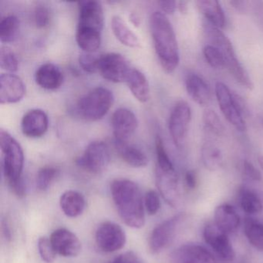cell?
Returning a JSON list of instances; mask_svg holds the SVG:
<instances>
[{"instance_id":"1","label":"cell","mask_w":263,"mask_h":263,"mask_svg":"<svg viewBox=\"0 0 263 263\" xmlns=\"http://www.w3.org/2000/svg\"><path fill=\"white\" fill-rule=\"evenodd\" d=\"M110 193L122 221L134 229L142 228L145 224V207L138 184L124 178L114 180L110 184Z\"/></svg>"},{"instance_id":"2","label":"cell","mask_w":263,"mask_h":263,"mask_svg":"<svg viewBox=\"0 0 263 263\" xmlns=\"http://www.w3.org/2000/svg\"><path fill=\"white\" fill-rule=\"evenodd\" d=\"M150 30L163 70L167 73H173L180 62L179 47L173 27L162 12L156 11L152 15Z\"/></svg>"},{"instance_id":"3","label":"cell","mask_w":263,"mask_h":263,"mask_svg":"<svg viewBox=\"0 0 263 263\" xmlns=\"http://www.w3.org/2000/svg\"><path fill=\"white\" fill-rule=\"evenodd\" d=\"M0 147L4 178L12 192L23 198L26 195V184L23 178L24 154L20 143L4 129L0 132Z\"/></svg>"},{"instance_id":"4","label":"cell","mask_w":263,"mask_h":263,"mask_svg":"<svg viewBox=\"0 0 263 263\" xmlns=\"http://www.w3.org/2000/svg\"><path fill=\"white\" fill-rule=\"evenodd\" d=\"M204 32L210 41L211 45L220 50L226 61V68L229 70L235 81L248 90L254 88V84L249 73L241 64L235 51L230 40L220 29L211 25L209 23L204 24Z\"/></svg>"},{"instance_id":"5","label":"cell","mask_w":263,"mask_h":263,"mask_svg":"<svg viewBox=\"0 0 263 263\" xmlns=\"http://www.w3.org/2000/svg\"><path fill=\"white\" fill-rule=\"evenodd\" d=\"M114 101L115 97L110 90L95 87L80 98L77 104V113L85 121H99L107 115Z\"/></svg>"},{"instance_id":"6","label":"cell","mask_w":263,"mask_h":263,"mask_svg":"<svg viewBox=\"0 0 263 263\" xmlns=\"http://www.w3.org/2000/svg\"><path fill=\"white\" fill-rule=\"evenodd\" d=\"M215 96L219 105L220 110L228 121L238 132H246V120L238 109L235 93L222 82L215 84Z\"/></svg>"},{"instance_id":"7","label":"cell","mask_w":263,"mask_h":263,"mask_svg":"<svg viewBox=\"0 0 263 263\" xmlns=\"http://www.w3.org/2000/svg\"><path fill=\"white\" fill-rule=\"evenodd\" d=\"M192 121V109L189 103L179 101L175 104L169 118L168 129L174 144L178 148L184 147Z\"/></svg>"},{"instance_id":"8","label":"cell","mask_w":263,"mask_h":263,"mask_svg":"<svg viewBox=\"0 0 263 263\" xmlns=\"http://www.w3.org/2000/svg\"><path fill=\"white\" fill-rule=\"evenodd\" d=\"M108 146L103 141H93L88 144L82 156L76 160L78 167L92 174L104 172L110 163Z\"/></svg>"},{"instance_id":"9","label":"cell","mask_w":263,"mask_h":263,"mask_svg":"<svg viewBox=\"0 0 263 263\" xmlns=\"http://www.w3.org/2000/svg\"><path fill=\"white\" fill-rule=\"evenodd\" d=\"M204 241L217 255V259L223 263H230L235 257V251L229 235L220 229L215 222L205 224L203 231Z\"/></svg>"},{"instance_id":"10","label":"cell","mask_w":263,"mask_h":263,"mask_svg":"<svg viewBox=\"0 0 263 263\" xmlns=\"http://www.w3.org/2000/svg\"><path fill=\"white\" fill-rule=\"evenodd\" d=\"M95 241L100 250L111 253L125 246L127 237L119 224L107 221L98 226L95 232Z\"/></svg>"},{"instance_id":"11","label":"cell","mask_w":263,"mask_h":263,"mask_svg":"<svg viewBox=\"0 0 263 263\" xmlns=\"http://www.w3.org/2000/svg\"><path fill=\"white\" fill-rule=\"evenodd\" d=\"M184 218V214H178L162 221L153 229L148 240L149 249L152 253H160L168 246Z\"/></svg>"},{"instance_id":"12","label":"cell","mask_w":263,"mask_h":263,"mask_svg":"<svg viewBox=\"0 0 263 263\" xmlns=\"http://www.w3.org/2000/svg\"><path fill=\"white\" fill-rule=\"evenodd\" d=\"M130 69L128 61L119 53H109L100 56L98 72L110 82H125Z\"/></svg>"},{"instance_id":"13","label":"cell","mask_w":263,"mask_h":263,"mask_svg":"<svg viewBox=\"0 0 263 263\" xmlns=\"http://www.w3.org/2000/svg\"><path fill=\"white\" fill-rule=\"evenodd\" d=\"M104 25L102 6L98 1L79 3V23L78 28L101 33Z\"/></svg>"},{"instance_id":"14","label":"cell","mask_w":263,"mask_h":263,"mask_svg":"<svg viewBox=\"0 0 263 263\" xmlns=\"http://www.w3.org/2000/svg\"><path fill=\"white\" fill-rule=\"evenodd\" d=\"M155 178L158 191L166 202L176 208L180 201L179 184L176 171L162 170L156 167Z\"/></svg>"},{"instance_id":"15","label":"cell","mask_w":263,"mask_h":263,"mask_svg":"<svg viewBox=\"0 0 263 263\" xmlns=\"http://www.w3.org/2000/svg\"><path fill=\"white\" fill-rule=\"evenodd\" d=\"M173 263H218L213 253L198 244L182 245L171 255Z\"/></svg>"},{"instance_id":"16","label":"cell","mask_w":263,"mask_h":263,"mask_svg":"<svg viewBox=\"0 0 263 263\" xmlns=\"http://www.w3.org/2000/svg\"><path fill=\"white\" fill-rule=\"evenodd\" d=\"M138 119L133 111L119 108L112 115L111 127L115 141L127 142L138 127Z\"/></svg>"},{"instance_id":"17","label":"cell","mask_w":263,"mask_h":263,"mask_svg":"<svg viewBox=\"0 0 263 263\" xmlns=\"http://www.w3.org/2000/svg\"><path fill=\"white\" fill-rule=\"evenodd\" d=\"M50 239L55 252L61 256L75 257L81 252V241L68 229H57L50 235Z\"/></svg>"},{"instance_id":"18","label":"cell","mask_w":263,"mask_h":263,"mask_svg":"<svg viewBox=\"0 0 263 263\" xmlns=\"http://www.w3.org/2000/svg\"><path fill=\"white\" fill-rule=\"evenodd\" d=\"M25 84L21 78L13 73H2L0 76V102L15 104L24 98Z\"/></svg>"},{"instance_id":"19","label":"cell","mask_w":263,"mask_h":263,"mask_svg":"<svg viewBox=\"0 0 263 263\" xmlns=\"http://www.w3.org/2000/svg\"><path fill=\"white\" fill-rule=\"evenodd\" d=\"M48 127V117L44 110L40 109L29 110L21 122L23 134L27 138H37L44 136Z\"/></svg>"},{"instance_id":"20","label":"cell","mask_w":263,"mask_h":263,"mask_svg":"<svg viewBox=\"0 0 263 263\" xmlns=\"http://www.w3.org/2000/svg\"><path fill=\"white\" fill-rule=\"evenodd\" d=\"M187 95L198 105H209L212 99L210 87L202 77L196 73H190L185 80Z\"/></svg>"},{"instance_id":"21","label":"cell","mask_w":263,"mask_h":263,"mask_svg":"<svg viewBox=\"0 0 263 263\" xmlns=\"http://www.w3.org/2000/svg\"><path fill=\"white\" fill-rule=\"evenodd\" d=\"M36 84L48 90L60 88L64 82V75L59 67L54 64L47 63L43 64L36 70L35 74Z\"/></svg>"},{"instance_id":"22","label":"cell","mask_w":263,"mask_h":263,"mask_svg":"<svg viewBox=\"0 0 263 263\" xmlns=\"http://www.w3.org/2000/svg\"><path fill=\"white\" fill-rule=\"evenodd\" d=\"M215 224L228 235L235 232L240 226V217L233 206L222 204L215 209Z\"/></svg>"},{"instance_id":"23","label":"cell","mask_w":263,"mask_h":263,"mask_svg":"<svg viewBox=\"0 0 263 263\" xmlns=\"http://www.w3.org/2000/svg\"><path fill=\"white\" fill-rule=\"evenodd\" d=\"M197 7L211 25L222 30L226 27V15L221 4L216 0H198Z\"/></svg>"},{"instance_id":"24","label":"cell","mask_w":263,"mask_h":263,"mask_svg":"<svg viewBox=\"0 0 263 263\" xmlns=\"http://www.w3.org/2000/svg\"><path fill=\"white\" fill-rule=\"evenodd\" d=\"M115 149L124 162L134 167H144L148 164V158L139 147L127 142L115 141Z\"/></svg>"},{"instance_id":"25","label":"cell","mask_w":263,"mask_h":263,"mask_svg":"<svg viewBox=\"0 0 263 263\" xmlns=\"http://www.w3.org/2000/svg\"><path fill=\"white\" fill-rule=\"evenodd\" d=\"M126 84L128 86L132 95L138 101L145 103L150 98V88L147 78L144 73L137 69H130Z\"/></svg>"},{"instance_id":"26","label":"cell","mask_w":263,"mask_h":263,"mask_svg":"<svg viewBox=\"0 0 263 263\" xmlns=\"http://www.w3.org/2000/svg\"><path fill=\"white\" fill-rule=\"evenodd\" d=\"M60 205L67 216L76 218L81 215L85 209V198L82 194L77 191H67L61 195Z\"/></svg>"},{"instance_id":"27","label":"cell","mask_w":263,"mask_h":263,"mask_svg":"<svg viewBox=\"0 0 263 263\" xmlns=\"http://www.w3.org/2000/svg\"><path fill=\"white\" fill-rule=\"evenodd\" d=\"M111 29L115 37L123 44L128 47H138L140 41L138 36L130 30L122 18L115 16L112 18Z\"/></svg>"},{"instance_id":"28","label":"cell","mask_w":263,"mask_h":263,"mask_svg":"<svg viewBox=\"0 0 263 263\" xmlns=\"http://www.w3.org/2000/svg\"><path fill=\"white\" fill-rule=\"evenodd\" d=\"M201 157L204 167L211 172L219 170L224 164L222 152L212 143L207 142L203 144Z\"/></svg>"},{"instance_id":"29","label":"cell","mask_w":263,"mask_h":263,"mask_svg":"<svg viewBox=\"0 0 263 263\" xmlns=\"http://www.w3.org/2000/svg\"><path fill=\"white\" fill-rule=\"evenodd\" d=\"M244 233L253 247L263 252L262 222L252 217H247L245 219Z\"/></svg>"},{"instance_id":"30","label":"cell","mask_w":263,"mask_h":263,"mask_svg":"<svg viewBox=\"0 0 263 263\" xmlns=\"http://www.w3.org/2000/svg\"><path fill=\"white\" fill-rule=\"evenodd\" d=\"M76 41L80 48L82 49L85 53H93L101 46V33L78 28Z\"/></svg>"},{"instance_id":"31","label":"cell","mask_w":263,"mask_h":263,"mask_svg":"<svg viewBox=\"0 0 263 263\" xmlns=\"http://www.w3.org/2000/svg\"><path fill=\"white\" fill-rule=\"evenodd\" d=\"M238 200L241 209L246 213L255 215L262 211L263 204L259 197L255 192L247 187L240 189Z\"/></svg>"},{"instance_id":"32","label":"cell","mask_w":263,"mask_h":263,"mask_svg":"<svg viewBox=\"0 0 263 263\" xmlns=\"http://www.w3.org/2000/svg\"><path fill=\"white\" fill-rule=\"evenodd\" d=\"M20 30V21L15 16H7L0 22V41L11 43L15 41Z\"/></svg>"},{"instance_id":"33","label":"cell","mask_w":263,"mask_h":263,"mask_svg":"<svg viewBox=\"0 0 263 263\" xmlns=\"http://www.w3.org/2000/svg\"><path fill=\"white\" fill-rule=\"evenodd\" d=\"M203 122L209 132L217 137L223 136L226 132L224 124L218 114L212 109H206L203 113Z\"/></svg>"},{"instance_id":"34","label":"cell","mask_w":263,"mask_h":263,"mask_svg":"<svg viewBox=\"0 0 263 263\" xmlns=\"http://www.w3.org/2000/svg\"><path fill=\"white\" fill-rule=\"evenodd\" d=\"M59 170L57 167L47 166L41 168L36 176V184L38 190L41 192L47 191L59 175Z\"/></svg>"},{"instance_id":"35","label":"cell","mask_w":263,"mask_h":263,"mask_svg":"<svg viewBox=\"0 0 263 263\" xmlns=\"http://www.w3.org/2000/svg\"><path fill=\"white\" fill-rule=\"evenodd\" d=\"M155 150L157 156L156 167L162 170H175L173 163L169 158L161 137L158 136L155 139Z\"/></svg>"},{"instance_id":"36","label":"cell","mask_w":263,"mask_h":263,"mask_svg":"<svg viewBox=\"0 0 263 263\" xmlns=\"http://www.w3.org/2000/svg\"><path fill=\"white\" fill-rule=\"evenodd\" d=\"M203 55L208 64L215 69H222L226 67V61L222 53L214 46L206 45L203 48Z\"/></svg>"},{"instance_id":"37","label":"cell","mask_w":263,"mask_h":263,"mask_svg":"<svg viewBox=\"0 0 263 263\" xmlns=\"http://www.w3.org/2000/svg\"><path fill=\"white\" fill-rule=\"evenodd\" d=\"M0 66L3 70L13 73L18 70L19 62L14 52L7 47H3L0 50Z\"/></svg>"},{"instance_id":"38","label":"cell","mask_w":263,"mask_h":263,"mask_svg":"<svg viewBox=\"0 0 263 263\" xmlns=\"http://www.w3.org/2000/svg\"><path fill=\"white\" fill-rule=\"evenodd\" d=\"M38 249L41 258L47 263H52L56 258L57 252L53 249L50 238L41 237L38 240Z\"/></svg>"},{"instance_id":"39","label":"cell","mask_w":263,"mask_h":263,"mask_svg":"<svg viewBox=\"0 0 263 263\" xmlns=\"http://www.w3.org/2000/svg\"><path fill=\"white\" fill-rule=\"evenodd\" d=\"M100 56L93 53H84L79 58V64L84 71L93 73L98 72Z\"/></svg>"},{"instance_id":"40","label":"cell","mask_w":263,"mask_h":263,"mask_svg":"<svg viewBox=\"0 0 263 263\" xmlns=\"http://www.w3.org/2000/svg\"><path fill=\"white\" fill-rule=\"evenodd\" d=\"M144 207L149 215H155L158 213L161 208V201L159 195L155 191L150 190L145 194Z\"/></svg>"},{"instance_id":"41","label":"cell","mask_w":263,"mask_h":263,"mask_svg":"<svg viewBox=\"0 0 263 263\" xmlns=\"http://www.w3.org/2000/svg\"><path fill=\"white\" fill-rule=\"evenodd\" d=\"M33 21L37 28L47 27L50 24V13L49 9L44 5H39L35 8L33 13Z\"/></svg>"},{"instance_id":"42","label":"cell","mask_w":263,"mask_h":263,"mask_svg":"<svg viewBox=\"0 0 263 263\" xmlns=\"http://www.w3.org/2000/svg\"><path fill=\"white\" fill-rule=\"evenodd\" d=\"M107 263H144L134 252H126L110 260Z\"/></svg>"},{"instance_id":"43","label":"cell","mask_w":263,"mask_h":263,"mask_svg":"<svg viewBox=\"0 0 263 263\" xmlns=\"http://www.w3.org/2000/svg\"><path fill=\"white\" fill-rule=\"evenodd\" d=\"M243 172L246 176L252 181H260L261 180V172L247 160H245L243 162Z\"/></svg>"},{"instance_id":"44","label":"cell","mask_w":263,"mask_h":263,"mask_svg":"<svg viewBox=\"0 0 263 263\" xmlns=\"http://www.w3.org/2000/svg\"><path fill=\"white\" fill-rule=\"evenodd\" d=\"M198 174L195 170H189L184 174V184L189 190L194 191L198 186Z\"/></svg>"},{"instance_id":"45","label":"cell","mask_w":263,"mask_h":263,"mask_svg":"<svg viewBox=\"0 0 263 263\" xmlns=\"http://www.w3.org/2000/svg\"><path fill=\"white\" fill-rule=\"evenodd\" d=\"M158 5L164 14L172 15L177 10V2L173 0H164L158 1Z\"/></svg>"},{"instance_id":"46","label":"cell","mask_w":263,"mask_h":263,"mask_svg":"<svg viewBox=\"0 0 263 263\" xmlns=\"http://www.w3.org/2000/svg\"><path fill=\"white\" fill-rule=\"evenodd\" d=\"M252 4V2H248V1H239V0H232L229 2V4L232 6V8L239 13H247L249 11V6Z\"/></svg>"},{"instance_id":"47","label":"cell","mask_w":263,"mask_h":263,"mask_svg":"<svg viewBox=\"0 0 263 263\" xmlns=\"http://www.w3.org/2000/svg\"><path fill=\"white\" fill-rule=\"evenodd\" d=\"M252 7H253L254 11L255 12L257 16L261 21V24H263V1L252 2Z\"/></svg>"},{"instance_id":"48","label":"cell","mask_w":263,"mask_h":263,"mask_svg":"<svg viewBox=\"0 0 263 263\" xmlns=\"http://www.w3.org/2000/svg\"><path fill=\"white\" fill-rule=\"evenodd\" d=\"M2 232L6 240L10 241L12 239L11 229H10L8 221H6V220L2 221Z\"/></svg>"},{"instance_id":"49","label":"cell","mask_w":263,"mask_h":263,"mask_svg":"<svg viewBox=\"0 0 263 263\" xmlns=\"http://www.w3.org/2000/svg\"><path fill=\"white\" fill-rule=\"evenodd\" d=\"M177 10L182 15L187 14L189 11V2L187 1H178L177 2Z\"/></svg>"},{"instance_id":"50","label":"cell","mask_w":263,"mask_h":263,"mask_svg":"<svg viewBox=\"0 0 263 263\" xmlns=\"http://www.w3.org/2000/svg\"><path fill=\"white\" fill-rule=\"evenodd\" d=\"M129 19H130V22L135 27H139L140 24H141V18L137 13H130V16H129Z\"/></svg>"},{"instance_id":"51","label":"cell","mask_w":263,"mask_h":263,"mask_svg":"<svg viewBox=\"0 0 263 263\" xmlns=\"http://www.w3.org/2000/svg\"><path fill=\"white\" fill-rule=\"evenodd\" d=\"M258 162L260 167H261V168L262 169L263 171V155H259V156L258 157Z\"/></svg>"}]
</instances>
